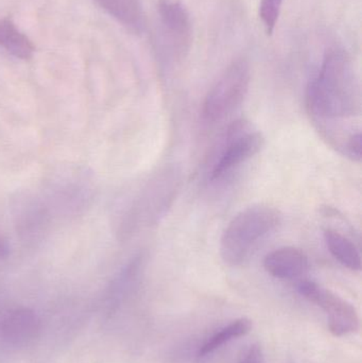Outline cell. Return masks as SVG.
Wrapping results in <instances>:
<instances>
[{
	"label": "cell",
	"mask_w": 362,
	"mask_h": 363,
	"mask_svg": "<svg viewBox=\"0 0 362 363\" xmlns=\"http://www.w3.org/2000/svg\"><path fill=\"white\" fill-rule=\"evenodd\" d=\"M265 145L263 134L249 121L238 119L225 130L208 170L210 181L225 179L234 169L261 152Z\"/></svg>",
	"instance_id": "cell-3"
},
{
	"label": "cell",
	"mask_w": 362,
	"mask_h": 363,
	"mask_svg": "<svg viewBox=\"0 0 362 363\" xmlns=\"http://www.w3.org/2000/svg\"><path fill=\"white\" fill-rule=\"evenodd\" d=\"M305 104L308 114L319 125L361 115L358 79L344 49L336 47L325 53L318 74L308 83Z\"/></svg>",
	"instance_id": "cell-1"
},
{
	"label": "cell",
	"mask_w": 362,
	"mask_h": 363,
	"mask_svg": "<svg viewBox=\"0 0 362 363\" xmlns=\"http://www.w3.org/2000/svg\"><path fill=\"white\" fill-rule=\"evenodd\" d=\"M251 67L246 59L234 60L210 87L203 102L202 114L208 123H217L240 108L249 93Z\"/></svg>",
	"instance_id": "cell-4"
},
{
	"label": "cell",
	"mask_w": 362,
	"mask_h": 363,
	"mask_svg": "<svg viewBox=\"0 0 362 363\" xmlns=\"http://www.w3.org/2000/svg\"><path fill=\"white\" fill-rule=\"evenodd\" d=\"M282 6L283 0H261L259 16L268 35H271L276 29Z\"/></svg>",
	"instance_id": "cell-14"
},
{
	"label": "cell",
	"mask_w": 362,
	"mask_h": 363,
	"mask_svg": "<svg viewBox=\"0 0 362 363\" xmlns=\"http://www.w3.org/2000/svg\"><path fill=\"white\" fill-rule=\"evenodd\" d=\"M46 213L43 209H31V211L25 213L21 221L19 222V226L21 228V233L25 235L33 234V230L38 232V228H42L43 224L46 221Z\"/></svg>",
	"instance_id": "cell-15"
},
{
	"label": "cell",
	"mask_w": 362,
	"mask_h": 363,
	"mask_svg": "<svg viewBox=\"0 0 362 363\" xmlns=\"http://www.w3.org/2000/svg\"><path fill=\"white\" fill-rule=\"evenodd\" d=\"M298 290L306 300L327 313L329 330L334 336L344 337L358 330L359 317L356 308L331 290L310 281H302Z\"/></svg>",
	"instance_id": "cell-6"
},
{
	"label": "cell",
	"mask_w": 362,
	"mask_h": 363,
	"mask_svg": "<svg viewBox=\"0 0 362 363\" xmlns=\"http://www.w3.org/2000/svg\"><path fill=\"white\" fill-rule=\"evenodd\" d=\"M40 318L32 309L17 308L0 320V339L11 347H25L38 338Z\"/></svg>",
	"instance_id": "cell-8"
},
{
	"label": "cell",
	"mask_w": 362,
	"mask_h": 363,
	"mask_svg": "<svg viewBox=\"0 0 362 363\" xmlns=\"http://www.w3.org/2000/svg\"><path fill=\"white\" fill-rule=\"evenodd\" d=\"M362 136L361 132L357 131L351 134L344 145V155L355 162L361 161Z\"/></svg>",
	"instance_id": "cell-16"
},
{
	"label": "cell",
	"mask_w": 362,
	"mask_h": 363,
	"mask_svg": "<svg viewBox=\"0 0 362 363\" xmlns=\"http://www.w3.org/2000/svg\"><path fill=\"white\" fill-rule=\"evenodd\" d=\"M157 10L163 61L181 63L193 45L191 13L181 0H159Z\"/></svg>",
	"instance_id": "cell-5"
},
{
	"label": "cell",
	"mask_w": 362,
	"mask_h": 363,
	"mask_svg": "<svg viewBox=\"0 0 362 363\" xmlns=\"http://www.w3.org/2000/svg\"><path fill=\"white\" fill-rule=\"evenodd\" d=\"M0 47L21 60L31 59L35 50L32 40L17 29L10 17L0 19Z\"/></svg>",
	"instance_id": "cell-12"
},
{
	"label": "cell",
	"mask_w": 362,
	"mask_h": 363,
	"mask_svg": "<svg viewBox=\"0 0 362 363\" xmlns=\"http://www.w3.org/2000/svg\"><path fill=\"white\" fill-rule=\"evenodd\" d=\"M9 254H10V247L8 243L0 237V258L8 257Z\"/></svg>",
	"instance_id": "cell-18"
},
{
	"label": "cell",
	"mask_w": 362,
	"mask_h": 363,
	"mask_svg": "<svg viewBox=\"0 0 362 363\" xmlns=\"http://www.w3.org/2000/svg\"><path fill=\"white\" fill-rule=\"evenodd\" d=\"M106 13L132 33H142L145 14L140 0H95Z\"/></svg>",
	"instance_id": "cell-10"
},
{
	"label": "cell",
	"mask_w": 362,
	"mask_h": 363,
	"mask_svg": "<svg viewBox=\"0 0 362 363\" xmlns=\"http://www.w3.org/2000/svg\"><path fill=\"white\" fill-rule=\"evenodd\" d=\"M264 267L276 279H295L307 272L310 260L301 250L283 247L266 255Z\"/></svg>",
	"instance_id": "cell-9"
},
{
	"label": "cell",
	"mask_w": 362,
	"mask_h": 363,
	"mask_svg": "<svg viewBox=\"0 0 362 363\" xmlns=\"http://www.w3.org/2000/svg\"><path fill=\"white\" fill-rule=\"evenodd\" d=\"M325 243L329 253L342 266L352 271L361 270V256L358 247L351 239L334 230H325L323 233Z\"/></svg>",
	"instance_id": "cell-11"
},
{
	"label": "cell",
	"mask_w": 362,
	"mask_h": 363,
	"mask_svg": "<svg viewBox=\"0 0 362 363\" xmlns=\"http://www.w3.org/2000/svg\"><path fill=\"white\" fill-rule=\"evenodd\" d=\"M180 186V174L176 169H166L151 182L144 196L135 207L137 221L157 223L171 206Z\"/></svg>",
	"instance_id": "cell-7"
},
{
	"label": "cell",
	"mask_w": 362,
	"mask_h": 363,
	"mask_svg": "<svg viewBox=\"0 0 362 363\" xmlns=\"http://www.w3.org/2000/svg\"><path fill=\"white\" fill-rule=\"evenodd\" d=\"M238 363H266L265 355L261 345H251Z\"/></svg>",
	"instance_id": "cell-17"
},
{
	"label": "cell",
	"mask_w": 362,
	"mask_h": 363,
	"mask_svg": "<svg viewBox=\"0 0 362 363\" xmlns=\"http://www.w3.org/2000/svg\"><path fill=\"white\" fill-rule=\"evenodd\" d=\"M252 321L242 318V319L235 320L230 323L229 325L221 328L216 334L213 335L201 347H200L198 358L199 359H206L210 355L218 351L219 349L225 345L233 341L234 339L240 338L246 336L252 330Z\"/></svg>",
	"instance_id": "cell-13"
},
{
	"label": "cell",
	"mask_w": 362,
	"mask_h": 363,
	"mask_svg": "<svg viewBox=\"0 0 362 363\" xmlns=\"http://www.w3.org/2000/svg\"><path fill=\"white\" fill-rule=\"evenodd\" d=\"M281 223L276 207L261 204L240 211L225 228L220 239V255L225 264L242 266L255 247Z\"/></svg>",
	"instance_id": "cell-2"
}]
</instances>
